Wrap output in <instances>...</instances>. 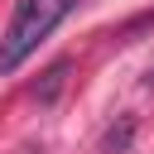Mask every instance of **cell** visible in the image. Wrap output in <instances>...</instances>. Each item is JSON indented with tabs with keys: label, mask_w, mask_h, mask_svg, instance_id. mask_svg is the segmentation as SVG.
I'll use <instances>...</instances> for the list:
<instances>
[{
	"label": "cell",
	"mask_w": 154,
	"mask_h": 154,
	"mask_svg": "<svg viewBox=\"0 0 154 154\" xmlns=\"http://www.w3.org/2000/svg\"><path fill=\"white\" fill-rule=\"evenodd\" d=\"M77 10V0H19L10 14V29L0 38V77H10L14 67L29 63V53Z\"/></svg>",
	"instance_id": "6da1fadb"
},
{
	"label": "cell",
	"mask_w": 154,
	"mask_h": 154,
	"mask_svg": "<svg viewBox=\"0 0 154 154\" xmlns=\"http://www.w3.org/2000/svg\"><path fill=\"white\" fill-rule=\"evenodd\" d=\"M130 140H135V116H120V120L101 135V154H125Z\"/></svg>",
	"instance_id": "7a4b0ae2"
},
{
	"label": "cell",
	"mask_w": 154,
	"mask_h": 154,
	"mask_svg": "<svg viewBox=\"0 0 154 154\" xmlns=\"http://www.w3.org/2000/svg\"><path fill=\"white\" fill-rule=\"evenodd\" d=\"M63 77H67V63H53V67L43 72V87H34V96H38V101H53L58 87H63Z\"/></svg>",
	"instance_id": "3957f363"
},
{
	"label": "cell",
	"mask_w": 154,
	"mask_h": 154,
	"mask_svg": "<svg viewBox=\"0 0 154 154\" xmlns=\"http://www.w3.org/2000/svg\"><path fill=\"white\" fill-rule=\"evenodd\" d=\"M144 82H149V87H154V67H149V72H144Z\"/></svg>",
	"instance_id": "277c9868"
}]
</instances>
